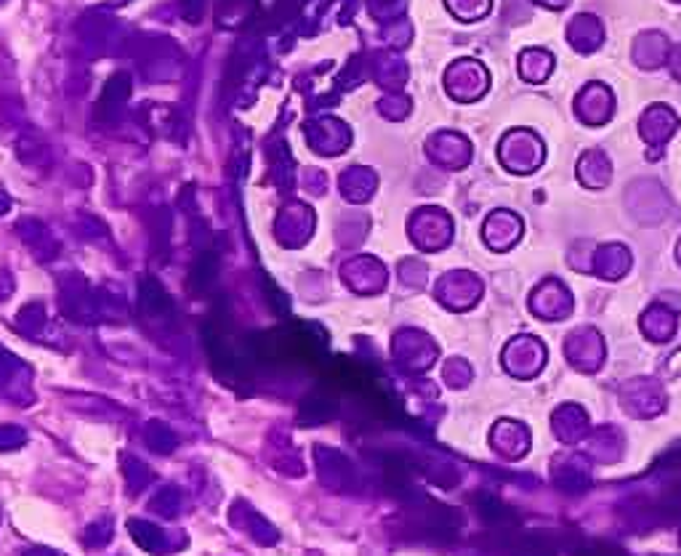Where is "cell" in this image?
Listing matches in <instances>:
<instances>
[{
  "label": "cell",
  "instance_id": "obj_7",
  "mask_svg": "<svg viewBox=\"0 0 681 556\" xmlns=\"http://www.w3.org/2000/svg\"><path fill=\"white\" fill-rule=\"evenodd\" d=\"M120 466H123L125 485H128V490H131L133 496L141 493V490H147V488L155 482V471H152L141 458H136V455H131V453H123V455H120Z\"/></svg>",
  "mask_w": 681,
  "mask_h": 556
},
{
  "label": "cell",
  "instance_id": "obj_13",
  "mask_svg": "<svg viewBox=\"0 0 681 556\" xmlns=\"http://www.w3.org/2000/svg\"><path fill=\"white\" fill-rule=\"evenodd\" d=\"M24 445H27V431L21 426H13V423H3L0 426V453L19 450Z\"/></svg>",
  "mask_w": 681,
  "mask_h": 556
},
{
  "label": "cell",
  "instance_id": "obj_14",
  "mask_svg": "<svg viewBox=\"0 0 681 556\" xmlns=\"http://www.w3.org/2000/svg\"><path fill=\"white\" fill-rule=\"evenodd\" d=\"M578 556H623L618 549L613 546H591V549H583Z\"/></svg>",
  "mask_w": 681,
  "mask_h": 556
},
{
  "label": "cell",
  "instance_id": "obj_11",
  "mask_svg": "<svg viewBox=\"0 0 681 556\" xmlns=\"http://www.w3.org/2000/svg\"><path fill=\"white\" fill-rule=\"evenodd\" d=\"M112 538H115V525H112L109 517H101V520L91 522L83 533V541H85L88 549H104V546L112 544Z\"/></svg>",
  "mask_w": 681,
  "mask_h": 556
},
{
  "label": "cell",
  "instance_id": "obj_15",
  "mask_svg": "<svg viewBox=\"0 0 681 556\" xmlns=\"http://www.w3.org/2000/svg\"><path fill=\"white\" fill-rule=\"evenodd\" d=\"M21 556H59L56 552H51V549H27Z\"/></svg>",
  "mask_w": 681,
  "mask_h": 556
},
{
  "label": "cell",
  "instance_id": "obj_8",
  "mask_svg": "<svg viewBox=\"0 0 681 556\" xmlns=\"http://www.w3.org/2000/svg\"><path fill=\"white\" fill-rule=\"evenodd\" d=\"M144 445H147L152 453H157V455H171V453L176 450V445H179V437H176V431H173L168 423H163V421H149V423L144 426Z\"/></svg>",
  "mask_w": 681,
  "mask_h": 556
},
{
  "label": "cell",
  "instance_id": "obj_3",
  "mask_svg": "<svg viewBox=\"0 0 681 556\" xmlns=\"http://www.w3.org/2000/svg\"><path fill=\"white\" fill-rule=\"evenodd\" d=\"M128 533H131L133 544L139 549H144L147 554L163 556L168 554V549H171L168 533L160 530L157 525L147 522V520H128Z\"/></svg>",
  "mask_w": 681,
  "mask_h": 556
},
{
  "label": "cell",
  "instance_id": "obj_9",
  "mask_svg": "<svg viewBox=\"0 0 681 556\" xmlns=\"http://www.w3.org/2000/svg\"><path fill=\"white\" fill-rule=\"evenodd\" d=\"M181 506H184V496H181V490L173 488V485L157 490L155 498L149 501V509H152L155 514H160L163 520H176L179 512H181Z\"/></svg>",
  "mask_w": 681,
  "mask_h": 556
},
{
  "label": "cell",
  "instance_id": "obj_2",
  "mask_svg": "<svg viewBox=\"0 0 681 556\" xmlns=\"http://www.w3.org/2000/svg\"><path fill=\"white\" fill-rule=\"evenodd\" d=\"M139 306H141V314H144L147 322H157L160 327H173L176 309H173L171 298L165 295V290H163L157 282H152V279H144V282H141Z\"/></svg>",
  "mask_w": 681,
  "mask_h": 556
},
{
  "label": "cell",
  "instance_id": "obj_10",
  "mask_svg": "<svg viewBox=\"0 0 681 556\" xmlns=\"http://www.w3.org/2000/svg\"><path fill=\"white\" fill-rule=\"evenodd\" d=\"M48 325V317H45V309L43 303H27L19 314H16V330L29 335V338H37Z\"/></svg>",
  "mask_w": 681,
  "mask_h": 556
},
{
  "label": "cell",
  "instance_id": "obj_1",
  "mask_svg": "<svg viewBox=\"0 0 681 556\" xmlns=\"http://www.w3.org/2000/svg\"><path fill=\"white\" fill-rule=\"evenodd\" d=\"M315 466H317L320 482L325 488H331L336 493H346V490L354 488V466L336 447L317 445L315 447Z\"/></svg>",
  "mask_w": 681,
  "mask_h": 556
},
{
  "label": "cell",
  "instance_id": "obj_4",
  "mask_svg": "<svg viewBox=\"0 0 681 556\" xmlns=\"http://www.w3.org/2000/svg\"><path fill=\"white\" fill-rule=\"evenodd\" d=\"M235 512L243 514V530H245L259 546H275V544L280 541V530H277L272 522H267L259 512H253L248 504H237Z\"/></svg>",
  "mask_w": 681,
  "mask_h": 556
},
{
  "label": "cell",
  "instance_id": "obj_12",
  "mask_svg": "<svg viewBox=\"0 0 681 556\" xmlns=\"http://www.w3.org/2000/svg\"><path fill=\"white\" fill-rule=\"evenodd\" d=\"M511 554L514 556H557L554 554V549L549 546V541L546 538H519L517 544H514V549H511Z\"/></svg>",
  "mask_w": 681,
  "mask_h": 556
},
{
  "label": "cell",
  "instance_id": "obj_6",
  "mask_svg": "<svg viewBox=\"0 0 681 556\" xmlns=\"http://www.w3.org/2000/svg\"><path fill=\"white\" fill-rule=\"evenodd\" d=\"M336 413H339L336 399L317 391V394H312V397L301 405V410H299V423H304V426H320V423L336 418Z\"/></svg>",
  "mask_w": 681,
  "mask_h": 556
},
{
  "label": "cell",
  "instance_id": "obj_5",
  "mask_svg": "<svg viewBox=\"0 0 681 556\" xmlns=\"http://www.w3.org/2000/svg\"><path fill=\"white\" fill-rule=\"evenodd\" d=\"M19 378H29L27 367L8 351L0 349V394L13 397L16 402H21V394L16 391V386L29 389V383H19Z\"/></svg>",
  "mask_w": 681,
  "mask_h": 556
}]
</instances>
